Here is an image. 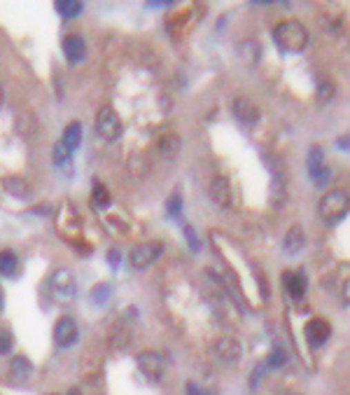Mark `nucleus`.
I'll use <instances>...</instances> for the list:
<instances>
[{"label":"nucleus","mask_w":350,"mask_h":395,"mask_svg":"<svg viewBox=\"0 0 350 395\" xmlns=\"http://www.w3.org/2000/svg\"><path fill=\"white\" fill-rule=\"evenodd\" d=\"M273 38L278 42L280 49L297 54V52H304L306 45H309V30H306L304 24L297 19L280 21L273 30Z\"/></svg>","instance_id":"f257e3e1"},{"label":"nucleus","mask_w":350,"mask_h":395,"mask_svg":"<svg viewBox=\"0 0 350 395\" xmlns=\"http://www.w3.org/2000/svg\"><path fill=\"white\" fill-rule=\"evenodd\" d=\"M348 208H350V199L346 192H341V190L327 192L320 199V203H318V213H320V218L324 222H329V225H334V222L346 218Z\"/></svg>","instance_id":"f03ea898"},{"label":"nucleus","mask_w":350,"mask_h":395,"mask_svg":"<svg viewBox=\"0 0 350 395\" xmlns=\"http://www.w3.org/2000/svg\"><path fill=\"white\" fill-rule=\"evenodd\" d=\"M75 279L68 269H57L52 276H49V295L59 302V304H66L75 297Z\"/></svg>","instance_id":"7ed1b4c3"},{"label":"nucleus","mask_w":350,"mask_h":395,"mask_svg":"<svg viewBox=\"0 0 350 395\" xmlns=\"http://www.w3.org/2000/svg\"><path fill=\"white\" fill-rule=\"evenodd\" d=\"M96 134L108 143H115L121 136V120L113 108H101L96 115Z\"/></svg>","instance_id":"20e7f679"},{"label":"nucleus","mask_w":350,"mask_h":395,"mask_svg":"<svg viewBox=\"0 0 350 395\" xmlns=\"http://www.w3.org/2000/svg\"><path fill=\"white\" fill-rule=\"evenodd\" d=\"M306 166H309V176L311 181L318 185V187H327V183L331 181V171L329 166L324 164V154L320 145H313L309 150V157H306Z\"/></svg>","instance_id":"39448f33"},{"label":"nucleus","mask_w":350,"mask_h":395,"mask_svg":"<svg viewBox=\"0 0 350 395\" xmlns=\"http://www.w3.org/2000/svg\"><path fill=\"white\" fill-rule=\"evenodd\" d=\"M164 246L157 244V241H150V244H140L136 248L131 250V255H128V262H131L133 269H145L150 267L152 262L159 260V255H162Z\"/></svg>","instance_id":"423d86ee"},{"label":"nucleus","mask_w":350,"mask_h":395,"mask_svg":"<svg viewBox=\"0 0 350 395\" xmlns=\"http://www.w3.org/2000/svg\"><path fill=\"white\" fill-rule=\"evenodd\" d=\"M138 367L150 381H159L164 376L166 360L159 351H143V353L138 356Z\"/></svg>","instance_id":"0eeeda50"},{"label":"nucleus","mask_w":350,"mask_h":395,"mask_svg":"<svg viewBox=\"0 0 350 395\" xmlns=\"http://www.w3.org/2000/svg\"><path fill=\"white\" fill-rule=\"evenodd\" d=\"M77 337H79L77 323L70 316H64L57 320V325H54V342H57V347L70 349L72 344L77 342Z\"/></svg>","instance_id":"6e6552de"},{"label":"nucleus","mask_w":350,"mask_h":395,"mask_svg":"<svg viewBox=\"0 0 350 395\" xmlns=\"http://www.w3.org/2000/svg\"><path fill=\"white\" fill-rule=\"evenodd\" d=\"M213 353L220 358L222 362H238L241 360V356H243V347H241V342H238L236 337H220L217 342H215V347H213Z\"/></svg>","instance_id":"1a4fd4ad"},{"label":"nucleus","mask_w":350,"mask_h":395,"mask_svg":"<svg viewBox=\"0 0 350 395\" xmlns=\"http://www.w3.org/2000/svg\"><path fill=\"white\" fill-rule=\"evenodd\" d=\"M231 110H233V117H236L243 127H253L260 122V108H257L253 101H248L245 96L233 98Z\"/></svg>","instance_id":"9d476101"},{"label":"nucleus","mask_w":350,"mask_h":395,"mask_svg":"<svg viewBox=\"0 0 350 395\" xmlns=\"http://www.w3.org/2000/svg\"><path fill=\"white\" fill-rule=\"evenodd\" d=\"M329 337H331V325L327 323V320L324 318L309 320V325H306V339H309V344L313 349L322 347Z\"/></svg>","instance_id":"9b49d317"},{"label":"nucleus","mask_w":350,"mask_h":395,"mask_svg":"<svg viewBox=\"0 0 350 395\" xmlns=\"http://www.w3.org/2000/svg\"><path fill=\"white\" fill-rule=\"evenodd\" d=\"M208 194L211 199L217 203L220 208H229L231 206V185L224 176H215L211 181V187H208Z\"/></svg>","instance_id":"f8f14e48"},{"label":"nucleus","mask_w":350,"mask_h":395,"mask_svg":"<svg viewBox=\"0 0 350 395\" xmlns=\"http://www.w3.org/2000/svg\"><path fill=\"white\" fill-rule=\"evenodd\" d=\"M271 201L275 206H282L287 196V178H285V169H282L280 162H275L273 171H271Z\"/></svg>","instance_id":"ddd939ff"},{"label":"nucleus","mask_w":350,"mask_h":395,"mask_svg":"<svg viewBox=\"0 0 350 395\" xmlns=\"http://www.w3.org/2000/svg\"><path fill=\"white\" fill-rule=\"evenodd\" d=\"M64 54L70 64H79V61L87 57V42H84L82 35H66L64 38Z\"/></svg>","instance_id":"4468645a"},{"label":"nucleus","mask_w":350,"mask_h":395,"mask_svg":"<svg viewBox=\"0 0 350 395\" xmlns=\"http://www.w3.org/2000/svg\"><path fill=\"white\" fill-rule=\"evenodd\" d=\"M282 286H285V293L292 300H302L306 295V276L302 271H285L282 274Z\"/></svg>","instance_id":"2eb2a0df"},{"label":"nucleus","mask_w":350,"mask_h":395,"mask_svg":"<svg viewBox=\"0 0 350 395\" xmlns=\"http://www.w3.org/2000/svg\"><path fill=\"white\" fill-rule=\"evenodd\" d=\"M3 190L10 196H14V199H26V196L30 194V185L23 181V178H19V176L3 178Z\"/></svg>","instance_id":"dca6fc26"},{"label":"nucleus","mask_w":350,"mask_h":395,"mask_svg":"<svg viewBox=\"0 0 350 395\" xmlns=\"http://www.w3.org/2000/svg\"><path fill=\"white\" fill-rule=\"evenodd\" d=\"M30 372H33V365H30L28 358H23V356L12 358V362H10V376L17 381V384H23V381H28Z\"/></svg>","instance_id":"f3484780"},{"label":"nucleus","mask_w":350,"mask_h":395,"mask_svg":"<svg viewBox=\"0 0 350 395\" xmlns=\"http://www.w3.org/2000/svg\"><path fill=\"white\" fill-rule=\"evenodd\" d=\"M304 244H306L304 230L299 225H294V227L287 230L285 241H282V248H285V252H290V255H297V252L304 248Z\"/></svg>","instance_id":"a211bd4d"},{"label":"nucleus","mask_w":350,"mask_h":395,"mask_svg":"<svg viewBox=\"0 0 350 395\" xmlns=\"http://www.w3.org/2000/svg\"><path fill=\"white\" fill-rule=\"evenodd\" d=\"M180 147H182V140H180V136H175V134H166L162 140H159V152L164 154L166 159H173L177 152H180Z\"/></svg>","instance_id":"6ab92c4d"},{"label":"nucleus","mask_w":350,"mask_h":395,"mask_svg":"<svg viewBox=\"0 0 350 395\" xmlns=\"http://www.w3.org/2000/svg\"><path fill=\"white\" fill-rule=\"evenodd\" d=\"M66 147H68L70 152H75L79 143H82V127H79V122H72L70 127H66L64 131V140H61Z\"/></svg>","instance_id":"aec40b11"},{"label":"nucleus","mask_w":350,"mask_h":395,"mask_svg":"<svg viewBox=\"0 0 350 395\" xmlns=\"http://www.w3.org/2000/svg\"><path fill=\"white\" fill-rule=\"evenodd\" d=\"M17 269H19V260L12 250H3L0 252V276H14Z\"/></svg>","instance_id":"412c9836"},{"label":"nucleus","mask_w":350,"mask_h":395,"mask_svg":"<svg viewBox=\"0 0 350 395\" xmlns=\"http://www.w3.org/2000/svg\"><path fill=\"white\" fill-rule=\"evenodd\" d=\"M260 54H262V49H260V45H257V42H243L241 45V57H243V61L245 64H257V61H260Z\"/></svg>","instance_id":"4be33fe9"},{"label":"nucleus","mask_w":350,"mask_h":395,"mask_svg":"<svg viewBox=\"0 0 350 395\" xmlns=\"http://www.w3.org/2000/svg\"><path fill=\"white\" fill-rule=\"evenodd\" d=\"M91 199H94V206L96 208H108L110 206V192H108V187L106 185H101V183H94V194H91Z\"/></svg>","instance_id":"5701e85b"},{"label":"nucleus","mask_w":350,"mask_h":395,"mask_svg":"<svg viewBox=\"0 0 350 395\" xmlns=\"http://www.w3.org/2000/svg\"><path fill=\"white\" fill-rule=\"evenodd\" d=\"M110 297H113V286L110 283H101V286L91 290V302L94 304H108Z\"/></svg>","instance_id":"b1692460"},{"label":"nucleus","mask_w":350,"mask_h":395,"mask_svg":"<svg viewBox=\"0 0 350 395\" xmlns=\"http://www.w3.org/2000/svg\"><path fill=\"white\" fill-rule=\"evenodd\" d=\"M57 10H59V15H64V17H77L79 12H82V3H79V0H59Z\"/></svg>","instance_id":"393cba45"},{"label":"nucleus","mask_w":350,"mask_h":395,"mask_svg":"<svg viewBox=\"0 0 350 395\" xmlns=\"http://www.w3.org/2000/svg\"><path fill=\"white\" fill-rule=\"evenodd\" d=\"M14 347V337L10 330H0V356H8Z\"/></svg>","instance_id":"a878e982"},{"label":"nucleus","mask_w":350,"mask_h":395,"mask_svg":"<svg viewBox=\"0 0 350 395\" xmlns=\"http://www.w3.org/2000/svg\"><path fill=\"white\" fill-rule=\"evenodd\" d=\"M70 150H68V147H66L64 143H57V145H54V164H66V162H70Z\"/></svg>","instance_id":"bb28decb"},{"label":"nucleus","mask_w":350,"mask_h":395,"mask_svg":"<svg viewBox=\"0 0 350 395\" xmlns=\"http://www.w3.org/2000/svg\"><path fill=\"white\" fill-rule=\"evenodd\" d=\"M285 360H287V353L280 347H275L271 351V356H269V365H271V367H282V365H285Z\"/></svg>","instance_id":"cd10ccee"},{"label":"nucleus","mask_w":350,"mask_h":395,"mask_svg":"<svg viewBox=\"0 0 350 395\" xmlns=\"http://www.w3.org/2000/svg\"><path fill=\"white\" fill-rule=\"evenodd\" d=\"M166 208H168V215L171 218H177V215H180V208H182V199H180V194H173L168 199V203H166Z\"/></svg>","instance_id":"c85d7f7f"},{"label":"nucleus","mask_w":350,"mask_h":395,"mask_svg":"<svg viewBox=\"0 0 350 395\" xmlns=\"http://www.w3.org/2000/svg\"><path fill=\"white\" fill-rule=\"evenodd\" d=\"M331 96H334V87H331V82H327V80H322L320 87H318V98L324 103V101H331Z\"/></svg>","instance_id":"c756f323"},{"label":"nucleus","mask_w":350,"mask_h":395,"mask_svg":"<svg viewBox=\"0 0 350 395\" xmlns=\"http://www.w3.org/2000/svg\"><path fill=\"white\" fill-rule=\"evenodd\" d=\"M185 237H187L189 246H192V250H194V252H199V250H201V246H199V239H196V234H194L192 227H185Z\"/></svg>","instance_id":"7c9ffc66"},{"label":"nucleus","mask_w":350,"mask_h":395,"mask_svg":"<svg viewBox=\"0 0 350 395\" xmlns=\"http://www.w3.org/2000/svg\"><path fill=\"white\" fill-rule=\"evenodd\" d=\"M187 395H213V393H208V391H204V388L196 386L194 381H189V384H187Z\"/></svg>","instance_id":"2f4dec72"},{"label":"nucleus","mask_w":350,"mask_h":395,"mask_svg":"<svg viewBox=\"0 0 350 395\" xmlns=\"http://www.w3.org/2000/svg\"><path fill=\"white\" fill-rule=\"evenodd\" d=\"M264 374V365H260V367H257L255 369V376H250V386H257V384H260V376Z\"/></svg>","instance_id":"473e14b6"},{"label":"nucleus","mask_w":350,"mask_h":395,"mask_svg":"<svg viewBox=\"0 0 350 395\" xmlns=\"http://www.w3.org/2000/svg\"><path fill=\"white\" fill-rule=\"evenodd\" d=\"M108 260H110V264H113V267H119V252H117V250H110Z\"/></svg>","instance_id":"72a5a7b5"},{"label":"nucleus","mask_w":350,"mask_h":395,"mask_svg":"<svg viewBox=\"0 0 350 395\" xmlns=\"http://www.w3.org/2000/svg\"><path fill=\"white\" fill-rule=\"evenodd\" d=\"M339 147H346V150H348V138H341L339 140Z\"/></svg>","instance_id":"f704fd0d"},{"label":"nucleus","mask_w":350,"mask_h":395,"mask_svg":"<svg viewBox=\"0 0 350 395\" xmlns=\"http://www.w3.org/2000/svg\"><path fill=\"white\" fill-rule=\"evenodd\" d=\"M3 103H5V91H3V87H0V108H3Z\"/></svg>","instance_id":"c9c22d12"},{"label":"nucleus","mask_w":350,"mask_h":395,"mask_svg":"<svg viewBox=\"0 0 350 395\" xmlns=\"http://www.w3.org/2000/svg\"><path fill=\"white\" fill-rule=\"evenodd\" d=\"M3 304H5V295H3V290H0V309H3Z\"/></svg>","instance_id":"e433bc0d"},{"label":"nucleus","mask_w":350,"mask_h":395,"mask_svg":"<svg viewBox=\"0 0 350 395\" xmlns=\"http://www.w3.org/2000/svg\"><path fill=\"white\" fill-rule=\"evenodd\" d=\"M68 395H82V393H79L77 388H70V391H68Z\"/></svg>","instance_id":"4c0bfd02"},{"label":"nucleus","mask_w":350,"mask_h":395,"mask_svg":"<svg viewBox=\"0 0 350 395\" xmlns=\"http://www.w3.org/2000/svg\"><path fill=\"white\" fill-rule=\"evenodd\" d=\"M292 395H294V393H292Z\"/></svg>","instance_id":"58836bf2"}]
</instances>
